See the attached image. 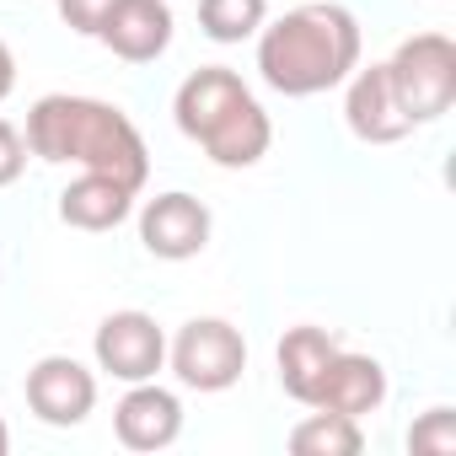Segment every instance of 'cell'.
<instances>
[{
    "instance_id": "6da1fadb",
    "label": "cell",
    "mask_w": 456,
    "mask_h": 456,
    "mask_svg": "<svg viewBox=\"0 0 456 456\" xmlns=\"http://www.w3.org/2000/svg\"><path fill=\"white\" fill-rule=\"evenodd\" d=\"M28 151L38 161L54 167H81V172H102L118 177L124 188H145L151 177V151L145 134L134 129V118L118 102L102 97H70V92H49L28 108Z\"/></svg>"
},
{
    "instance_id": "7a4b0ae2",
    "label": "cell",
    "mask_w": 456,
    "mask_h": 456,
    "mask_svg": "<svg viewBox=\"0 0 456 456\" xmlns=\"http://www.w3.org/2000/svg\"><path fill=\"white\" fill-rule=\"evenodd\" d=\"M360 65V22L338 0L285 12L280 22L258 28V76L280 97H317L349 81Z\"/></svg>"
},
{
    "instance_id": "3957f363",
    "label": "cell",
    "mask_w": 456,
    "mask_h": 456,
    "mask_svg": "<svg viewBox=\"0 0 456 456\" xmlns=\"http://www.w3.org/2000/svg\"><path fill=\"white\" fill-rule=\"evenodd\" d=\"M172 118L225 172L258 167L269 156V145H274V124H269L264 102L248 92V81L237 70H225V65L193 70L172 97Z\"/></svg>"
},
{
    "instance_id": "277c9868",
    "label": "cell",
    "mask_w": 456,
    "mask_h": 456,
    "mask_svg": "<svg viewBox=\"0 0 456 456\" xmlns=\"http://www.w3.org/2000/svg\"><path fill=\"white\" fill-rule=\"evenodd\" d=\"M387 76H392L397 108L408 113V124L424 129V124L445 118L456 102V44L445 33H413L387 60Z\"/></svg>"
},
{
    "instance_id": "5b68a950",
    "label": "cell",
    "mask_w": 456,
    "mask_h": 456,
    "mask_svg": "<svg viewBox=\"0 0 456 456\" xmlns=\"http://www.w3.org/2000/svg\"><path fill=\"white\" fill-rule=\"evenodd\" d=\"M167 365L188 392H232L248 370V338L225 317H188L167 344Z\"/></svg>"
},
{
    "instance_id": "8992f818",
    "label": "cell",
    "mask_w": 456,
    "mask_h": 456,
    "mask_svg": "<svg viewBox=\"0 0 456 456\" xmlns=\"http://www.w3.org/2000/svg\"><path fill=\"white\" fill-rule=\"evenodd\" d=\"M92 360L113 381H151L167 365V333L151 312H108L92 333Z\"/></svg>"
},
{
    "instance_id": "52a82bcc",
    "label": "cell",
    "mask_w": 456,
    "mask_h": 456,
    "mask_svg": "<svg viewBox=\"0 0 456 456\" xmlns=\"http://www.w3.org/2000/svg\"><path fill=\"white\" fill-rule=\"evenodd\" d=\"M28 408L49 429H76L97 408V370H86L76 354H44L28 370Z\"/></svg>"
},
{
    "instance_id": "ba28073f",
    "label": "cell",
    "mask_w": 456,
    "mask_h": 456,
    "mask_svg": "<svg viewBox=\"0 0 456 456\" xmlns=\"http://www.w3.org/2000/svg\"><path fill=\"white\" fill-rule=\"evenodd\" d=\"M209 232H215L209 209H204L193 193H183V188L156 193V199H145V209H140V242H145V253L161 258V264H188V258H199V253L209 248Z\"/></svg>"
},
{
    "instance_id": "9c48e42d",
    "label": "cell",
    "mask_w": 456,
    "mask_h": 456,
    "mask_svg": "<svg viewBox=\"0 0 456 456\" xmlns=\"http://www.w3.org/2000/svg\"><path fill=\"white\" fill-rule=\"evenodd\" d=\"M344 124L360 145H397L413 134L408 113L397 108V92H392V76H387V60L381 65H354L349 81H344Z\"/></svg>"
},
{
    "instance_id": "30bf717a",
    "label": "cell",
    "mask_w": 456,
    "mask_h": 456,
    "mask_svg": "<svg viewBox=\"0 0 456 456\" xmlns=\"http://www.w3.org/2000/svg\"><path fill=\"white\" fill-rule=\"evenodd\" d=\"M113 435L129 451H167L183 435V403H177V392H167L156 376L151 381H129V392L113 408Z\"/></svg>"
},
{
    "instance_id": "8fae6325",
    "label": "cell",
    "mask_w": 456,
    "mask_h": 456,
    "mask_svg": "<svg viewBox=\"0 0 456 456\" xmlns=\"http://www.w3.org/2000/svg\"><path fill=\"white\" fill-rule=\"evenodd\" d=\"M172 28H177L172 0H118L97 33V44L124 65H151L172 49Z\"/></svg>"
},
{
    "instance_id": "7c38bea8",
    "label": "cell",
    "mask_w": 456,
    "mask_h": 456,
    "mask_svg": "<svg viewBox=\"0 0 456 456\" xmlns=\"http://www.w3.org/2000/svg\"><path fill=\"white\" fill-rule=\"evenodd\" d=\"M387 403V365L376 354H354V349H338L312 392L306 408H322V413H344V419H365Z\"/></svg>"
},
{
    "instance_id": "4fadbf2b",
    "label": "cell",
    "mask_w": 456,
    "mask_h": 456,
    "mask_svg": "<svg viewBox=\"0 0 456 456\" xmlns=\"http://www.w3.org/2000/svg\"><path fill=\"white\" fill-rule=\"evenodd\" d=\"M134 188H124L118 177H102V172H81L76 183L60 188V220L76 225V232H113L134 215Z\"/></svg>"
},
{
    "instance_id": "5bb4252c",
    "label": "cell",
    "mask_w": 456,
    "mask_h": 456,
    "mask_svg": "<svg viewBox=\"0 0 456 456\" xmlns=\"http://www.w3.org/2000/svg\"><path fill=\"white\" fill-rule=\"evenodd\" d=\"M338 349H344V344H338L328 328H312V322L290 328V333L280 338V349H274L280 387H285L296 403H312V392H317V381H322V370H328V360H333Z\"/></svg>"
},
{
    "instance_id": "9a60e30c",
    "label": "cell",
    "mask_w": 456,
    "mask_h": 456,
    "mask_svg": "<svg viewBox=\"0 0 456 456\" xmlns=\"http://www.w3.org/2000/svg\"><path fill=\"white\" fill-rule=\"evenodd\" d=\"M360 445H365L360 419L322 413V408H312V413L290 429V451H296V456H354Z\"/></svg>"
},
{
    "instance_id": "2e32d148",
    "label": "cell",
    "mask_w": 456,
    "mask_h": 456,
    "mask_svg": "<svg viewBox=\"0 0 456 456\" xmlns=\"http://www.w3.org/2000/svg\"><path fill=\"white\" fill-rule=\"evenodd\" d=\"M264 22H269V0H199V33L209 44L258 38Z\"/></svg>"
},
{
    "instance_id": "e0dca14e",
    "label": "cell",
    "mask_w": 456,
    "mask_h": 456,
    "mask_svg": "<svg viewBox=\"0 0 456 456\" xmlns=\"http://www.w3.org/2000/svg\"><path fill=\"white\" fill-rule=\"evenodd\" d=\"M408 445L424 451V456H456V413H451V408H429V413L408 429Z\"/></svg>"
},
{
    "instance_id": "ac0fdd59",
    "label": "cell",
    "mask_w": 456,
    "mask_h": 456,
    "mask_svg": "<svg viewBox=\"0 0 456 456\" xmlns=\"http://www.w3.org/2000/svg\"><path fill=\"white\" fill-rule=\"evenodd\" d=\"M54 6H60V22H65L70 33L97 38V33H102V22H108V12L118 6V0H54Z\"/></svg>"
},
{
    "instance_id": "d6986e66",
    "label": "cell",
    "mask_w": 456,
    "mask_h": 456,
    "mask_svg": "<svg viewBox=\"0 0 456 456\" xmlns=\"http://www.w3.org/2000/svg\"><path fill=\"white\" fill-rule=\"evenodd\" d=\"M28 134L12 124V118H0V188H12L22 172H28Z\"/></svg>"
},
{
    "instance_id": "ffe728a7",
    "label": "cell",
    "mask_w": 456,
    "mask_h": 456,
    "mask_svg": "<svg viewBox=\"0 0 456 456\" xmlns=\"http://www.w3.org/2000/svg\"><path fill=\"white\" fill-rule=\"evenodd\" d=\"M17 92V54H12V44L0 38V102H6Z\"/></svg>"
},
{
    "instance_id": "44dd1931",
    "label": "cell",
    "mask_w": 456,
    "mask_h": 456,
    "mask_svg": "<svg viewBox=\"0 0 456 456\" xmlns=\"http://www.w3.org/2000/svg\"><path fill=\"white\" fill-rule=\"evenodd\" d=\"M12 451V429H6V419H0V456Z\"/></svg>"
}]
</instances>
